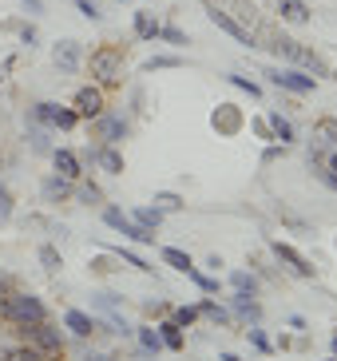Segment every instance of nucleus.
<instances>
[{
	"label": "nucleus",
	"instance_id": "obj_1",
	"mask_svg": "<svg viewBox=\"0 0 337 361\" xmlns=\"http://www.w3.org/2000/svg\"><path fill=\"white\" fill-rule=\"evenodd\" d=\"M0 318L12 322L16 329H28L36 322H44L48 314H44V302L36 294H4L0 298Z\"/></svg>",
	"mask_w": 337,
	"mask_h": 361
},
{
	"label": "nucleus",
	"instance_id": "obj_2",
	"mask_svg": "<svg viewBox=\"0 0 337 361\" xmlns=\"http://www.w3.org/2000/svg\"><path fill=\"white\" fill-rule=\"evenodd\" d=\"M20 334L28 338V345H32L36 353H40L44 361H48V357H60V353H63V338H60V329H56L48 318L36 322V326H28V329H20Z\"/></svg>",
	"mask_w": 337,
	"mask_h": 361
},
{
	"label": "nucleus",
	"instance_id": "obj_3",
	"mask_svg": "<svg viewBox=\"0 0 337 361\" xmlns=\"http://www.w3.org/2000/svg\"><path fill=\"white\" fill-rule=\"evenodd\" d=\"M75 111L72 107H60V104H36L32 107V123H48V128H60V131H72L75 128Z\"/></svg>",
	"mask_w": 337,
	"mask_h": 361
},
{
	"label": "nucleus",
	"instance_id": "obj_4",
	"mask_svg": "<svg viewBox=\"0 0 337 361\" xmlns=\"http://www.w3.org/2000/svg\"><path fill=\"white\" fill-rule=\"evenodd\" d=\"M274 52L286 56V60H294V64H302V68H310V72H317V75H326V64H321L314 52H306L298 40H286V36H278V40H274Z\"/></svg>",
	"mask_w": 337,
	"mask_h": 361
},
{
	"label": "nucleus",
	"instance_id": "obj_5",
	"mask_svg": "<svg viewBox=\"0 0 337 361\" xmlns=\"http://www.w3.org/2000/svg\"><path fill=\"white\" fill-rule=\"evenodd\" d=\"M119 68H123V52L119 48H99V52H92V75H99L104 84H116Z\"/></svg>",
	"mask_w": 337,
	"mask_h": 361
},
{
	"label": "nucleus",
	"instance_id": "obj_6",
	"mask_svg": "<svg viewBox=\"0 0 337 361\" xmlns=\"http://www.w3.org/2000/svg\"><path fill=\"white\" fill-rule=\"evenodd\" d=\"M104 223H107V226H116L119 234H127L131 243H155V234L143 231V226H139L135 219H127V214L119 211V207H107V211H104Z\"/></svg>",
	"mask_w": 337,
	"mask_h": 361
},
{
	"label": "nucleus",
	"instance_id": "obj_7",
	"mask_svg": "<svg viewBox=\"0 0 337 361\" xmlns=\"http://www.w3.org/2000/svg\"><path fill=\"white\" fill-rule=\"evenodd\" d=\"M270 84L286 87V92H294V96H310L314 92V75H302V72H282V68H270Z\"/></svg>",
	"mask_w": 337,
	"mask_h": 361
},
{
	"label": "nucleus",
	"instance_id": "obj_8",
	"mask_svg": "<svg viewBox=\"0 0 337 361\" xmlns=\"http://www.w3.org/2000/svg\"><path fill=\"white\" fill-rule=\"evenodd\" d=\"M80 119H95V116H104V92L99 87H80L75 92V107H72Z\"/></svg>",
	"mask_w": 337,
	"mask_h": 361
},
{
	"label": "nucleus",
	"instance_id": "obj_9",
	"mask_svg": "<svg viewBox=\"0 0 337 361\" xmlns=\"http://www.w3.org/2000/svg\"><path fill=\"white\" fill-rule=\"evenodd\" d=\"M95 135L104 139L107 147H116L119 139L127 135V123L119 116H95Z\"/></svg>",
	"mask_w": 337,
	"mask_h": 361
},
{
	"label": "nucleus",
	"instance_id": "obj_10",
	"mask_svg": "<svg viewBox=\"0 0 337 361\" xmlns=\"http://www.w3.org/2000/svg\"><path fill=\"white\" fill-rule=\"evenodd\" d=\"M56 68L60 72H80V44L75 40H60L56 44V52H52Z\"/></svg>",
	"mask_w": 337,
	"mask_h": 361
},
{
	"label": "nucleus",
	"instance_id": "obj_11",
	"mask_svg": "<svg viewBox=\"0 0 337 361\" xmlns=\"http://www.w3.org/2000/svg\"><path fill=\"white\" fill-rule=\"evenodd\" d=\"M231 306H234V314H238V318H246V322L262 318V306H258V302H254V294H246V290H234Z\"/></svg>",
	"mask_w": 337,
	"mask_h": 361
},
{
	"label": "nucleus",
	"instance_id": "obj_12",
	"mask_svg": "<svg viewBox=\"0 0 337 361\" xmlns=\"http://www.w3.org/2000/svg\"><path fill=\"white\" fill-rule=\"evenodd\" d=\"M211 20L219 24L222 32H231V36H234V40H238V44H250V48H254V36L246 32V28H243V24H238V20H231V16H226V12L211 8Z\"/></svg>",
	"mask_w": 337,
	"mask_h": 361
},
{
	"label": "nucleus",
	"instance_id": "obj_13",
	"mask_svg": "<svg viewBox=\"0 0 337 361\" xmlns=\"http://www.w3.org/2000/svg\"><path fill=\"white\" fill-rule=\"evenodd\" d=\"M63 326L72 329L75 338H92V334H95V318H87L84 310H68V318H63Z\"/></svg>",
	"mask_w": 337,
	"mask_h": 361
},
{
	"label": "nucleus",
	"instance_id": "obj_14",
	"mask_svg": "<svg viewBox=\"0 0 337 361\" xmlns=\"http://www.w3.org/2000/svg\"><path fill=\"white\" fill-rule=\"evenodd\" d=\"M92 159L99 163V167H104L107 175H119V171H123V155H119L116 147H107V143H104V147H95V151H92Z\"/></svg>",
	"mask_w": 337,
	"mask_h": 361
},
{
	"label": "nucleus",
	"instance_id": "obj_15",
	"mask_svg": "<svg viewBox=\"0 0 337 361\" xmlns=\"http://www.w3.org/2000/svg\"><path fill=\"white\" fill-rule=\"evenodd\" d=\"M274 255L282 258V262H290V266H294V270H298V274H302V278H310V274H314V266H310L306 258L298 255L294 246H286V243H274Z\"/></svg>",
	"mask_w": 337,
	"mask_h": 361
},
{
	"label": "nucleus",
	"instance_id": "obj_16",
	"mask_svg": "<svg viewBox=\"0 0 337 361\" xmlns=\"http://www.w3.org/2000/svg\"><path fill=\"white\" fill-rule=\"evenodd\" d=\"M52 159H56V175H63V179H75L80 175V159H75L72 151H52Z\"/></svg>",
	"mask_w": 337,
	"mask_h": 361
},
{
	"label": "nucleus",
	"instance_id": "obj_17",
	"mask_svg": "<svg viewBox=\"0 0 337 361\" xmlns=\"http://www.w3.org/2000/svg\"><path fill=\"white\" fill-rule=\"evenodd\" d=\"M72 195V179H63V175H52V179L44 183V199L48 202H60Z\"/></svg>",
	"mask_w": 337,
	"mask_h": 361
},
{
	"label": "nucleus",
	"instance_id": "obj_18",
	"mask_svg": "<svg viewBox=\"0 0 337 361\" xmlns=\"http://www.w3.org/2000/svg\"><path fill=\"white\" fill-rule=\"evenodd\" d=\"M266 123H270V131H274L282 143H294V123H290L282 111H270V116H266Z\"/></svg>",
	"mask_w": 337,
	"mask_h": 361
},
{
	"label": "nucleus",
	"instance_id": "obj_19",
	"mask_svg": "<svg viewBox=\"0 0 337 361\" xmlns=\"http://www.w3.org/2000/svg\"><path fill=\"white\" fill-rule=\"evenodd\" d=\"M282 16H286V20H294V24H306L310 20L306 0H282Z\"/></svg>",
	"mask_w": 337,
	"mask_h": 361
},
{
	"label": "nucleus",
	"instance_id": "obj_20",
	"mask_svg": "<svg viewBox=\"0 0 337 361\" xmlns=\"http://www.w3.org/2000/svg\"><path fill=\"white\" fill-rule=\"evenodd\" d=\"M159 338H163L167 350H183V326H175V322H163L159 326Z\"/></svg>",
	"mask_w": 337,
	"mask_h": 361
},
{
	"label": "nucleus",
	"instance_id": "obj_21",
	"mask_svg": "<svg viewBox=\"0 0 337 361\" xmlns=\"http://www.w3.org/2000/svg\"><path fill=\"white\" fill-rule=\"evenodd\" d=\"M135 36L139 40H155L159 36V24L151 20V12H135Z\"/></svg>",
	"mask_w": 337,
	"mask_h": 361
},
{
	"label": "nucleus",
	"instance_id": "obj_22",
	"mask_svg": "<svg viewBox=\"0 0 337 361\" xmlns=\"http://www.w3.org/2000/svg\"><path fill=\"white\" fill-rule=\"evenodd\" d=\"M0 361H44V357L32 350V345H16V350H4V353H0Z\"/></svg>",
	"mask_w": 337,
	"mask_h": 361
},
{
	"label": "nucleus",
	"instance_id": "obj_23",
	"mask_svg": "<svg viewBox=\"0 0 337 361\" xmlns=\"http://www.w3.org/2000/svg\"><path fill=\"white\" fill-rule=\"evenodd\" d=\"M163 262H167V266H175V270H183V274H187L190 266H195L187 255H183V250H175V246H167V250H163Z\"/></svg>",
	"mask_w": 337,
	"mask_h": 361
},
{
	"label": "nucleus",
	"instance_id": "obj_24",
	"mask_svg": "<svg viewBox=\"0 0 337 361\" xmlns=\"http://www.w3.org/2000/svg\"><path fill=\"white\" fill-rule=\"evenodd\" d=\"M135 223L143 226V231H151V234H155V226L163 223V214H159V211H151V207H143V211H135Z\"/></svg>",
	"mask_w": 337,
	"mask_h": 361
},
{
	"label": "nucleus",
	"instance_id": "obj_25",
	"mask_svg": "<svg viewBox=\"0 0 337 361\" xmlns=\"http://www.w3.org/2000/svg\"><path fill=\"white\" fill-rule=\"evenodd\" d=\"M183 60L179 56H151L147 60V72H163V68H179Z\"/></svg>",
	"mask_w": 337,
	"mask_h": 361
},
{
	"label": "nucleus",
	"instance_id": "obj_26",
	"mask_svg": "<svg viewBox=\"0 0 337 361\" xmlns=\"http://www.w3.org/2000/svg\"><path fill=\"white\" fill-rule=\"evenodd\" d=\"M40 262H44V270H60V250L56 246H40Z\"/></svg>",
	"mask_w": 337,
	"mask_h": 361
},
{
	"label": "nucleus",
	"instance_id": "obj_27",
	"mask_svg": "<svg viewBox=\"0 0 337 361\" xmlns=\"http://www.w3.org/2000/svg\"><path fill=\"white\" fill-rule=\"evenodd\" d=\"M234 290H246V294H254V290H258V282H254V274H246V270H234Z\"/></svg>",
	"mask_w": 337,
	"mask_h": 361
},
{
	"label": "nucleus",
	"instance_id": "obj_28",
	"mask_svg": "<svg viewBox=\"0 0 337 361\" xmlns=\"http://www.w3.org/2000/svg\"><path fill=\"white\" fill-rule=\"evenodd\" d=\"M139 341H143V350H151V353L163 350V338H159L155 329H139Z\"/></svg>",
	"mask_w": 337,
	"mask_h": 361
},
{
	"label": "nucleus",
	"instance_id": "obj_29",
	"mask_svg": "<svg viewBox=\"0 0 337 361\" xmlns=\"http://www.w3.org/2000/svg\"><path fill=\"white\" fill-rule=\"evenodd\" d=\"M187 278H195V282H199V286L207 290V294H214V290H219V282H214V278H207V274L199 270V266H190V270H187Z\"/></svg>",
	"mask_w": 337,
	"mask_h": 361
},
{
	"label": "nucleus",
	"instance_id": "obj_30",
	"mask_svg": "<svg viewBox=\"0 0 337 361\" xmlns=\"http://www.w3.org/2000/svg\"><path fill=\"white\" fill-rule=\"evenodd\" d=\"M199 314H207L211 322H231V314H226L222 306H214V302H202V306H199Z\"/></svg>",
	"mask_w": 337,
	"mask_h": 361
},
{
	"label": "nucleus",
	"instance_id": "obj_31",
	"mask_svg": "<svg viewBox=\"0 0 337 361\" xmlns=\"http://www.w3.org/2000/svg\"><path fill=\"white\" fill-rule=\"evenodd\" d=\"M310 163H314V159H310ZM314 175H317L321 183H326V187H333V191H337V175L326 167V163H314Z\"/></svg>",
	"mask_w": 337,
	"mask_h": 361
},
{
	"label": "nucleus",
	"instance_id": "obj_32",
	"mask_svg": "<svg viewBox=\"0 0 337 361\" xmlns=\"http://www.w3.org/2000/svg\"><path fill=\"white\" fill-rule=\"evenodd\" d=\"M231 84H234V87H243V92H250V96H254V99L262 96V87L254 84V80H246V75H231Z\"/></svg>",
	"mask_w": 337,
	"mask_h": 361
},
{
	"label": "nucleus",
	"instance_id": "obj_33",
	"mask_svg": "<svg viewBox=\"0 0 337 361\" xmlns=\"http://www.w3.org/2000/svg\"><path fill=\"white\" fill-rule=\"evenodd\" d=\"M195 318H199V310H195V306H183V310H175V326H183V329H187Z\"/></svg>",
	"mask_w": 337,
	"mask_h": 361
},
{
	"label": "nucleus",
	"instance_id": "obj_34",
	"mask_svg": "<svg viewBox=\"0 0 337 361\" xmlns=\"http://www.w3.org/2000/svg\"><path fill=\"white\" fill-rule=\"evenodd\" d=\"M75 8H80V16H87V20H99V4H95V0H75Z\"/></svg>",
	"mask_w": 337,
	"mask_h": 361
},
{
	"label": "nucleus",
	"instance_id": "obj_35",
	"mask_svg": "<svg viewBox=\"0 0 337 361\" xmlns=\"http://www.w3.org/2000/svg\"><path fill=\"white\" fill-rule=\"evenodd\" d=\"M155 202H163V207H167V211H179V207H183V199H179V195H171V191L155 195Z\"/></svg>",
	"mask_w": 337,
	"mask_h": 361
},
{
	"label": "nucleus",
	"instance_id": "obj_36",
	"mask_svg": "<svg viewBox=\"0 0 337 361\" xmlns=\"http://www.w3.org/2000/svg\"><path fill=\"white\" fill-rule=\"evenodd\" d=\"M159 36H163L167 44H187V36H183L179 28H159Z\"/></svg>",
	"mask_w": 337,
	"mask_h": 361
},
{
	"label": "nucleus",
	"instance_id": "obj_37",
	"mask_svg": "<svg viewBox=\"0 0 337 361\" xmlns=\"http://www.w3.org/2000/svg\"><path fill=\"white\" fill-rule=\"evenodd\" d=\"M8 214H12V195L0 187V219H8Z\"/></svg>",
	"mask_w": 337,
	"mask_h": 361
},
{
	"label": "nucleus",
	"instance_id": "obj_38",
	"mask_svg": "<svg viewBox=\"0 0 337 361\" xmlns=\"http://www.w3.org/2000/svg\"><path fill=\"white\" fill-rule=\"evenodd\" d=\"M250 341L258 345V350H270V341H266V334H262V329H250Z\"/></svg>",
	"mask_w": 337,
	"mask_h": 361
},
{
	"label": "nucleus",
	"instance_id": "obj_39",
	"mask_svg": "<svg viewBox=\"0 0 337 361\" xmlns=\"http://www.w3.org/2000/svg\"><path fill=\"white\" fill-rule=\"evenodd\" d=\"M317 131H321V135H333V143H337V123H333V119H326Z\"/></svg>",
	"mask_w": 337,
	"mask_h": 361
},
{
	"label": "nucleus",
	"instance_id": "obj_40",
	"mask_svg": "<svg viewBox=\"0 0 337 361\" xmlns=\"http://www.w3.org/2000/svg\"><path fill=\"white\" fill-rule=\"evenodd\" d=\"M80 195H84L87 202H95V199H99V187H84V191H80Z\"/></svg>",
	"mask_w": 337,
	"mask_h": 361
},
{
	"label": "nucleus",
	"instance_id": "obj_41",
	"mask_svg": "<svg viewBox=\"0 0 337 361\" xmlns=\"http://www.w3.org/2000/svg\"><path fill=\"white\" fill-rule=\"evenodd\" d=\"M24 8H28V12H40L44 4H40V0H24Z\"/></svg>",
	"mask_w": 337,
	"mask_h": 361
},
{
	"label": "nucleus",
	"instance_id": "obj_42",
	"mask_svg": "<svg viewBox=\"0 0 337 361\" xmlns=\"http://www.w3.org/2000/svg\"><path fill=\"white\" fill-rule=\"evenodd\" d=\"M84 361H111V357H104V353H87Z\"/></svg>",
	"mask_w": 337,
	"mask_h": 361
},
{
	"label": "nucleus",
	"instance_id": "obj_43",
	"mask_svg": "<svg viewBox=\"0 0 337 361\" xmlns=\"http://www.w3.org/2000/svg\"><path fill=\"white\" fill-rule=\"evenodd\" d=\"M326 167H329V171H333V175H337V155H329V159H326Z\"/></svg>",
	"mask_w": 337,
	"mask_h": 361
},
{
	"label": "nucleus",
	"instance_id": "obj_44",
	"mask_svg": "<svg viewBox=\"0 0 337 361\" xmlns=\"http://www.w3.org/2000/svg\"><path fill=\"white\" fill-rule=\"evenodd\" d=\"M222 361H243V357H234V353H222Z\"/></svg>",
	"mask_w": 337,
	"mask_h": 361
},
{
	"label": "nucleus",
	"instance_id": "obj_45",
	"mask_svg": "<svg viewBox=\"0 0 337 361\" xmlns=\"http://www.w3.org/2000/svg\"><path fill=\"white\" fill-rule=\"evenodd\" d=\"M333 357H337V338H333Z\"/></svg>",
	"mask_w": 337,
	"mask_h": 361
},
{
	"label": "nucleus",
	"instance_id": "obj_46",
	"mask_svg": "<svg viewBox=\"0 0 337 361\" xmlns=\"http://www.w3.org/2000/svg\"><path fill=\"white\" fill-rule=\"evenodd\" d=\"M0 290H4V274H0Z\"/></svg>",
	"mask_w": 337,
	"mask_h": 361
},
{
	"label": "nucleus",
	"instance_id": "obj_47",
	"mask_svg": "<svg viewBox=\"0 0 337 361\" xmlns=\"http://www.w3.org/2000/svg\"><path fill=\"white\" fill-rule=\"evenodd\" d=\"M333 361H337V357H333Z\"/></svg>",
	"mask_w": 337,
	"mask_h": 361
}]
</instances>
